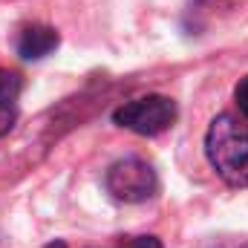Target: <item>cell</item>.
I'll return each mask as SVG.
<instances>
[{"label": "cell", "instance_id": "cell-1", "mask_svg": "<svg viewBox=\"0 0 248 248\" xmlns=\"http://www.w3.org/2000/svg\"><path fill=\"white\" fill-rule=\"evenodd\" d=\"M205 156L231 187H248V130L234 116H217L205 133Z\"/></svg>", "mask_w": 248, "mask_h": 248}, {"label": "cell", "instance_id": "cell-2", "mask_svg": "<svg viewBox=\"0 0 248 248\" xmlns=\"http://www.w3.org/2000/svg\"><path fill=\"white\" fill-rule=\"evenodd\" d=\"M176 116H179V107L173 98L144 95V98L122 104L113 113V122L124 130H130V133H136V136H159L176 124Z\"/></svg>", "mask_w": 248, "mask_h": 248}, {"label": "cell", "instance_id": "cell-3", "mask_svg": "<svg viewBox=\"0 0 248 248\" xmlns=\"http://www.w3.org/2000/svg\"><path fill=\"white\" fill-rule=\"evenodd\" d=\"M104 185L119 202L136 205V202H147L159 193V176L150 162H144L139 156H127V159H119L110 165Z\"/></svg>", "mask_w": 248, "mask_h": 248}, {"label": "cell", "instance_id": "cell-4", "mask_svg": "<svg viewBox=\"0 0 248 248\" xmlns=\"http://www.w3.org/2000/svg\"><path fill=\"white\" fill-rule=\"evenodd\" d=\"M61 44V35L46 26V23H32V26H23L20 35H17V55L23 61H41L46 55H52Z\"/></svg>", "mask_w": 248, "mask_h": 248}, {"label": "cell", "instance_id": "cell-5", "mask_svg": "<svg viewBox=\"0 0 248 248\" xmlns=\"http://www.w3.org/2000/svg\"><path fill=\"white\" fill-rule=\"evenodd\" d=\"M20 93H23V78L17 72H12V69H3L0 66V101L17 104Z\"/></svg>", "mask_w": 248, "mask_h": 248}, {"label": "cell", "instance_id": "cell-6", "mask_svg": "<svg viewBox=\"0 0 248 248\" xmlns=\"http://www.w3.org/2000/svg\"><path fill=\"white\" fill-rule=\"evenodd\" d=\"M17 122V104H6V101H0V139L15 127Z\"/></svg>", "mask_w": 248, "mask_h": 248}, {"label": "cell", "instance_id": "cell-7", "mask_svg": "<svg viewBox=\"0 0 248 248\" xmlns=\"http://www.w3.org/2000/svg\"><path fill=\"white\" fill-rule=\"evenodd\" d=\"M234 101H237V107H240V113L248 119V75L234 87Z\"/></svg>", "mask_w": 248, "mask_h": 248}, {"label": "cell", "instance_id": "cell-8", "mask_svg": "<svg viewBox=\"0 0 248 248\" xmlns=\"http://www.w3.org/2000/svg\"><path fill=\"white\" fill-rule=\"evenodd\" d=\"M122 248H162V243L156 237H130V240H124Z\"/></svg>", "mask_w": 248, "mask_h": 248}, {"label": "cell", "instance_id": "cell-9", "mask_svg": "<svg viewBox=\"0 0 248 248\" xmlns=\"http://www.w3.org/2000/svg\"><path fill=\"white\" fill-rule=\"evenodd\" d=\"M214 248H248V243H222V246H214Z\"/></svg>", "mask_w": 248, "mask_h": 248}, {"label": "cell", "instance_id": "cell-10", "mask_svg": "<svg viewBox=\"0 0 248 248\" xmlns=\"http://www.w3.org/2000/svg\"><path fill=\"white\" fill-rule=\"evenodd\" d=\"M46 248H66V243H63V240H58V243H49Z\"/></svg>", "mask_w": 248, "mask_h": 248}]
</instances>
